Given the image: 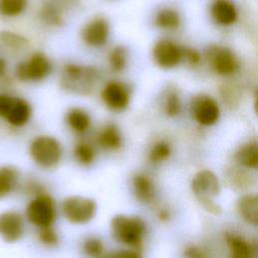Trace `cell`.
Here are the masks:
<instances>
[{
    "label": "cell",
    "mask_w": 258,
    "mask_h": 258,
    "mask_svg": "<svg viewBox=\"0 0 258 258\" xmlns=\"http://www.w3.org/2000/svg\"><path fill=\"white\" fill-rule=\"evenodd\" d=\"M100 80L99 71L91 66L68 63L60 76V86L64 91L79 94H91Z\"/></svg>",
    "instance_id": "cell-1"
},
{
    "label": "cell",
    "mask_w": 258,
    "mask_h": 258,
    "mask_svg": "<svg viewBox=\"0 0 258 258\" xmlns=\"http://www.w3.org/2000/svg\"><path fill=\"white\" fill-rule=\"evenodd\" d=\"M29 155L42 168H53L61 159L62 149L59 141L50 135H39L29 145Z\"/></svg>",
    "instance_id": "cell-2"
},
{
    "label": "cell",
    "mask_w": 258,
    "mask_h": 258,
    "mask_svg": "<svg viewBox=\"0 0 258 258\" xmlns=\"http://www.w3.org/2000/svg\"><path fill=\"white\" fill-rule=\"evenodd\" d=\"M111 232L120 243L137 246L145 234V224L139 217L117 215L111 221Z\"/></svg>",
    "instance_id": "cell-3"
},
{
    "label": "cell",
    "mask_w": 258,
    "mask_h": 258,
    "mask_svg": "<svg viewBox=\"0 0 258 258\" xmlns=\"http://www.w3.org/2000/svg\"><path fill=\"white\" fill-rule=\"evenodd\" d=\"M32 109L28 101L21 97L0 95V117L13 127H22L28 123Z\"/></svg>",
    "instance_id": "cell-4"
},
{
    "label": "cell",
    "mask_w": 258,
    "mask_h": 258,
    "mask_svg": "<svg viewBox=\"0 0 258 258\" xmlns=\"http://www.w3.org/2000/svg\"><path fill=\"white\" fill-rule=\"evenodd\" d=\"M52 70L51 61L42 52H34L17 63L15 75L21 82H39L47 78Z\"/></svg>",
    "instance_id": "cell-5"
},
{
    "label": "cell",
    "mask_w": 258,
    "mask_h": 258,
    "mask_svg": "<svg viewBox=\"0 0 258 258\" xmlns=\"http://www.w3.org/2000/svg\"><path fill=\"white\" fill-rule=\"evenodd\" d=\"M205 56L212 70L220 76H232L239 70L238 57L226 46L211 45L207 48Z\"/></svg>",
    "instance_id": "cell-6"
},
{
    "label": "cell",
    "mask_w": 258,
    "mask_h": 258,
    "mask_svg": "<svg viewBox=\"0 0 258 258\" xmlns=\"http://www.w3.org/2000/svg\"><path fill=\"white\" fill-rule=\"evenodd\" d=\"M97 206L94 200L71 196L62 203V213L68 221L73 224H86L90 222L96 214Z\"/></svg>",
    "instance_id": "cell-7"
},
{
    "label": "cell",
    "mask_w": 258,
    "mask_h": 258,
    "mask_svg": "<svg viewBox=\"0 0 258 258\" xmlns=\"http://www.w3.org/2000/svg\"><path fill=\"white\" fill-rule=\"evenodd\" d=\"M26 218L40 229L50 227L55 219V207L52 199L44 194L36 196L26 207Z\"/></svg>",
    "instance_id": "cell-8"
},
{
    "label": "cell",
    "mask_w": 258,
    "mask_h": 258,
    "mask_svg": "<svg viewBox=\"0 0 258 258\" xmlns=\"http://www.w3.org/2000/svg\"><path fill=\"white\" fill-rule=\"evenodd\" d=\"M190 111L195 121L204 127L215 125L221 114L218 102L207 94H199L192 98Z\"/></svg>",
    "instance_id": "cell-9"
},
{
    "label": "cell",
    "mask_w": 258,
    "mask_h": 258,
    "mask_svg": "<svg viewBox=\"0 0 258 258\" xmlns=\"http://www.w3.org/2000/svg\"><path fill=\"white\" fill-rule=\"evenodd\" d=\"M152 57L160 69L170 70L182 61V47L170 39L162 38L154 43Z\"/></svg>",
    "instance_id": "cell-10"
},
{
    "label": "cell",
    "mask_w": 258,
    "mask_h": 258,
    "mask_svg": "<svg viewBox=\"0 0 258 258\" xmlns=\"http://www.w3.org/2000/svg\"><path fill=\"white\" fill-rule=\"evenodd\" d=\"M101 98L108 109L122 112L130 103V90L122 82L110 81L102 89Z\"/></svg>",
    "instance_id": "cell-11"
},
{
    "label": "cell",
    "mask_w": 258,
    "mask_h": 258,
    "mask_svg": "<svg viewBox=\"0 0 258 258\" xmlns=\"http://www.w3.org/2000/svg\"><path fill=\"white\" fill-rule=\"evenodd\" d=\"M110 24L104 17L98 16L88 21L82 29L83 41L90 47H101L109 39Z\"/></svg>",
    "instance_id": "cell-12"
},
{
    "label": "cell",
    "mask_w": 258,
    "mask_h": 258,
    "mask_svg": "<svg viewBox=\"0 0 258 258\" xmlns=\"http://www.w3.org/2000/svg\"><path fill=\"white\" fill-rule=\"evenodd\" d=\"M191 189L199 198H216L221 191L220 181L217 175L209 169L200 170L191 179Z\"/></svg>",
    "instance_id": "cell-13"
},
{
    "label": "cell",
    "mask_w": 258,
    "mask_h": 258,
    "mask_svg": "<svg viewBox=\"0 0 258 258\" xmlns=\"http://www.w3.org/2000/svg\"><path fill=\"white\" fill-rule=\"evenodd\" d=\"M24 234V221L16 211H5L0 214V237L8 242L18 241Z\"/></svg>",
    "instance_id": "cell-14"
},
{
    "label": "cell",
    "mask_w": 258,
    "mask_h": 258,
    "mask_svg": "<svg viewBox=\"0 0 258 258\" xmlns=\"http://www.w3.org/2000/svg\"><path fill=\"white\" fill-rule=\"evenodd\" d=\"M210 14L215 23L221 26L233 25L238 19V10L231 0H214L211 3Z\"/></svg>",
    "instance_id": "cell-15"
},
{
    "label": "cell",
    "mask_w": 258,
    "mask_h": 258,
    "mask_svg": "<svg viewBox=\"0 0 258 258\" xmlns=\"http://www.w3.org/2000/svg\"><path fill=\"white\" fill-rule=\"evenodd\" d=\"M98 144L110 151L118 150L122 146V134L119 128L114 124H107L105 125L97 135Z\"/></svg>",
    "instance_id": "cell-16"
},
{
    "label": "cell",
    "mask_w": 258,
    "mask_h": 258,
    "mask_svg": "<svg viewBox=\"0 0 258 258\" xmlns=\"http://www.w3.org/2000/svg\"><path fill=\"white\" fill-rule=\"evenodd\" d=\"M66 121L69 127L74 132L79 134H83L87 132L90 129L92 124L90 114L86 110L78 107L71 108L67 112Z\"/></svg>",
    "instance_id": "cell-17"
},
{
    "label": "cell",
    "mask_w": 258,
    "mask_h": 258,
    "mask_svg": "<svg viewBox=\"0 0 258 258\" xmlns=\"http://www.w3.org/2000/svg\"><path fill=\"white\" fill-rule=\"evenodd\" d=\"M235 159L237 163L245 168L255 169L258 166V146L255 141L247 142L241 145L236 153Z\"/></svg>",
    "instance_id": "cell-18"
},
{
    "label": "cell",
    "mask_w": 258,
    "mask_h": 258,
    "mask_svg": "<svg viewBox=\"0 0 258 258\" xmlns=\"http://www.w3.org/2000/svg\"><path fill=\"white\" fill-rule=\"evenodd\" d=\"M238 210L243 219L254 226L258 222V199L256 195H244L239 198Z\"/></svg>",
    "instance_id": "cell-19"
},
{
    "label": "cell",
    "mask_w": 258,
    "mask_h": 258,
    "mask_svg": "<svg viewBox=\"0 0 258 258\" xmlns=\"http://www.w3.org/2000/svg\"><path fill=\"white\" fill-rule=\"evenodd\" d=\"M180 23L179 13L170 7L159 9L154 16V25L162 30H175L180 26Z\"/></svg>",
    "instance_id": "cell-20"
},
{
    "label": "cell",
    "mask_w": 258,
    "mask_h": 258,
    "mask_svg": "<svg viewBox=\"0 0 258 258\" xmlns=\"http://www.w3.org/2000/svg\"><path fill=\"white\" fill-rule=\"evenodd\" d=\"M0 45L10 52H20L26 49L29 41L26 37L10 30H2L0 32Z\"/></svg>",
    "instance_id": "cell-21"
},
{
    "label": "cell",
    "mask_w": 258,
    "mask_h": 258,
    "mask_svg": "<svg viewBox=\"0 0 258 258\" xmlns=\"http://www.w3.org/2000/svg\"><path fill=\"white\" fill-rule=\"evenodd\" d=\"M161 107L163 110V113L169 117V118H175L179 116L182 105H181V99L179 96V93L174 87L168 88L161 101Z\"/></svg>",
    "instance_id": "cell-22"
},
{
    "label": "cell",
    "mask_w": 258,
    "mask_h": 258,
    "mask_svg": "<svg viewBox=\"0 0 258 258\" xmlns=\"http://www.w3.org/2000/svg\"><path fill=\"white\" fill-rule=\"evenodd\" d=\"M227 244L230 248V258H254V252L249 243L235 234H228Z\"/></svg>",
    "instance_id": "cell-23"
},
{
    "label": "cell",
    "mask_w": 258,
    "mask_h": 258,
    "mask_svg": "<svg viewBox=\"0 0 258 258\" xmlns=\"http://www.w3.org/2000/svg\"><path fill=\"white\" fill-rule=\"evenodd\" d=\"M19 172L10 165L0 167V199L7 197L18 183Z\"/></svg>",
    "instance_id": "cell-24"
},
{
    "label": "cell",
    "mask_w": 258,
    "mask_h": 258,
    "mask_svg": "<svg viewBox=\"0 0 258 258\" xmlns=\"http://www.w3.org/2000/svg\"><path fill=\"white\" fill-rule=\"evenodd\" d=\"M39 17L42 22L51 27H59L63 24V15L60 8L53 2H44L39 10Z\"/></svg>",
    "instance_id": "cell-25"
},
{
    "label": "cell",
    "mask_w": 258,
    "mask_h": 258,
    "mask_svg": "<svg viewBox=\"0 0 258 258\" xmlns=\"http://www.w3.org/2000/svg\"><path fill=\"white\" fill-rule=\"evenodd\" d=\"M132 184L134 194L139 201L148 203L152 200L154 195V187L148 176L142 173H137L133 177Z\"/></svg>",
    "instance_id": "cell-26"
},
{
    "label": "cell",
    "mask_w": 258,
    "mask_h": 258,
    "mask_svg": "<svg viewBox=\"0 0 258 258\" xmlns=\"http://www.w3.org/2000/svg\"><path fill=\"white\" fill-rule=\"evenodd\" d=\"M128 53L124 46L117 45L113 47L108 56V62L110 69L115 73H121L127 67Z\"/></svg>",
    "instance_id": "cell-27"
},
{
    "label": "cell",
    "mask_w": 258,
    "mask_h": 258,
    "mask_svg": "<svg viewBox=\"0 0 258 258\" xmlns=\"http://www.w3.org/2000/svg\"><path fill=\"white\" fill-rule=\"evenodd\" d=\"M171 154V146L165 140L155 142L149 150L148 159L152 163H160L166 160Z\"/></svg>",
    "instance_id": "cell-28"
},
{
    "label": "cell",
    "mask_w": 258,
    "mask_h": 258,
    "mask_svg": "<svg viewBox=\"0 0 258 258\" xmlns=\"http://www.w3.org/2000/svg\"><path fill=\"white\" fill-rule=\"evenodd\" d=\"M74 156L80 164L90 165L95 160L96 151L91 144L80 142L74 148Z\"/></svg>",
    "instance_id": "cell-29"
},
{
    "label": "cell",
    "mask_w": 258,
    "mask_h": 258,
    "mask_svg": "<svg viewBox=\"0 0 258 258\" xmlns=\"http://www.w3.org/2000/svg\"><path fill=\"white\" fill-rule=\"evenodd\" d=\"M27 7V0H0V14L14 17L21 14Z\"/></svg>",
    "instance_id": "cell-30"
},
{
    "label": "cell",
    "mask_w": 258,
    "mask_h": 258,
    "mask_svg": "<svg viewBox=\"0 0 258 258\" xmlns=\"http://www.w3.org/2000/svg\"><path fill=\"white\" fill-rule=\"evenodd\" d=\"M104 246L98 238H89L84 243V251L91 257H99L103 253Z\"/></svg>",
    "instance_id": "cell-31"
},
{
    "label": "cell",
    "mask_w": 258,
    "mask_h": 258,
    "mask_svg": "<svg viewBox=\"0 0 258 258\" xmlns=\"http://www.w3.org/2000/svg\"><path fill=\"white\" fill-rule=\"evenodd\" d=\"M182 60L189 67H197L202 61V54L194 47H182Z\"/></svg>",
    "instance_id": "cell-32"
},
{
    "label": "cell",
    "mask_w": 258,
    "mask_h": 258,
    "mask_svg": "<svg viewBox=\"0 0 258 258\" xmlns=\"http://www.w3.org/2000/svg\"><path fill=\"white\" fill-rule=\"evenodd\" d=\"M39 240L46 246H54L57 243V235L50 227L42 228L39 233Z\"/></svg>",
    "instance_id": "cell-33"
},
{
    "label": "cell",
    "mask_w": 258,
    "mask_h": 258,
    "mask_svg": "<svg viewBox=\"0 0 258 258\" xmlns=\"http://www.w3.org/2000/svg\"><path fill=\"white\" fill-rule=\"evenodd\" d=\"M198 201L200 202L202 207L205 210H207L208 212H210L211 214H214V215L221 214V212H222L221 208L213 201V199H210V198H199Z\"/></svg>",
    "instance_id": "cell-34"
},
{
    "label": "cell",
    "mask_w": 258,
    "mask_h": 258,
    "mask_svg": "<svg viewBox=\"0 0 258 258\" xmlns=\"http://www.w3.org/2000/svg\"><path fill=\"white\" fill-rule=\"evenodd\" d=\"M184 258H207L205 251L199 247L190 246L184 250Z\"/></svg>",
    "instance_id": "cell-35"
},
{
    "label": "cell",
    "mask_w": 258,
    "mask_h": 258,
    "mask_svg": "<svg viewBox=\"0 0 258 258\" xmlns=\"http://www.w3.org/2000/svg\"><path fill=\"white\" fill-rule=\"evenodd\" d=\"M112 258H140V256L134 251L123 250L115 253Z\"/></svg>",
    "instance_id": "cell-36"
},
{
    "label": "cell",
    "mask_w": 258,
    "mask_h": 258,
    "mask_svg": "<svg viewBox=\"0 0 258 258\" xmlns=\"http://www.w3.org/2000/svg\"><path fill=\"white\" fill-rule=\"evenodd\" d=\"M6 62L5 60L0 57V77H2L3 75H5V72H6Z\"/></svg>",
    "instance_id": "cell-37"
},
{
    "label": "cell",
    "mask_w": 258,
    "mask_h": 258,
    "mask_svg": "<svg viewBox=\"0 0 258 258\" xmlns=\"http://www.w3.org/2000/svg\"><path fill=\"white\" fill-rule=\"evenodd\" d=\"M159 218H160V220H167L168 218H169V214H168V212L166 211V210H161L160 212H159Z\"/></svg>",
    "instance_id": "cell-38"
}]
</instances>
